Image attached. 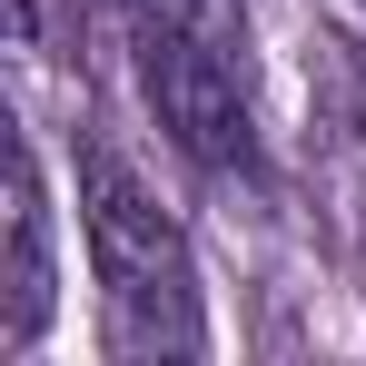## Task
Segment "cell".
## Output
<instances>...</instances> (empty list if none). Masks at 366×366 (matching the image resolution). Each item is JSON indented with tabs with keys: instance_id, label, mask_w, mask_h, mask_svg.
Listing matches in <instances>:
<instances>
[{
	"instance_id": "6da1fadb",
	"label": "cell",
	"mask_w": 366,
	"mask_h": 366,
	"mask_svg": "<svg viewBox=\"0 0 366 366\" xmlns=\"http://www.w3.org/2000/svg\"><path fill=\"white\" fill-rule=\"evenodd\" d=\"M79 228H89V267H99V297H109V347L119 357H198L208 327H198L188 238L109 139L79 149Z\"/></svg>"
},
{
	"instance_id": "7a4b0ae2",
	"label": "cell",
	"mask_w": 366,
	"mask_h": 366,
	"mask_svg": "<svg viewBox=\"0 0 366 366\" xmlns=\"http://www.w3.org/2000/svg\"><path fill=\"white\" fill-rule=\"evenodd\" d=\"M129 50H139V89L159 129L179 139L198 169H247L257 129H247V40L218 30H179V20H139L129 10Z\"/></svg>"
},
{
	"instance_id": "3957f363",
	"label": "cell",
	"mask_w": 366,
	"mask_h": 366,
	"mask_svg": "<svg viewBox=\"0 0 366 366\" xmlns=\"http://www.w3.org/2000/svg\"><path fill=\"white\" fill-rule=\"evenodd\" d=\"M0 238H10V257H0V357H20V347L50 327V307H60V287H50V188H40L30 139H10V208H0Z\"/></svg>"
},
{
	"instance_id": "277c9868",
	"label": "cell",
	"mask_w": 366,
	"mask_h": 366,
	"mask_svg": "<svg viewBox=\"0 0 366 366\" xmlns=\"http://www.w3.org/2000/svg\"><path fill=\"white\" fill-rule=\"evenodd\" d=\"M347 129L366 139V40H347Z\"/></svg>"
}]
</instances>
